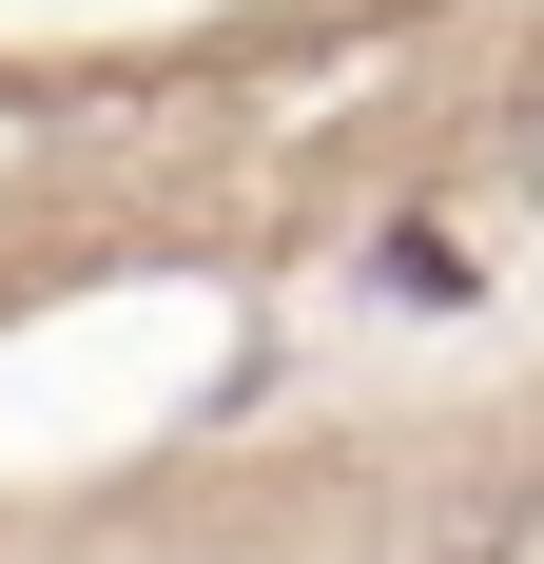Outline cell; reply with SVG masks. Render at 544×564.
Segmentation results:
<instances>
[{"label":"cell","instance_id":"obj_1","mask_svg":"<svg viewBox=\"0 0 544 564\" xmlns=\"http://www.w3.org/2000/svg\"><path fill=\"white\" fill-rule=\"evenodd\" d=\"M447 564H487V545H447Z\"/></svg>","mask_w":544,"mask_h":564}]
</instances>
